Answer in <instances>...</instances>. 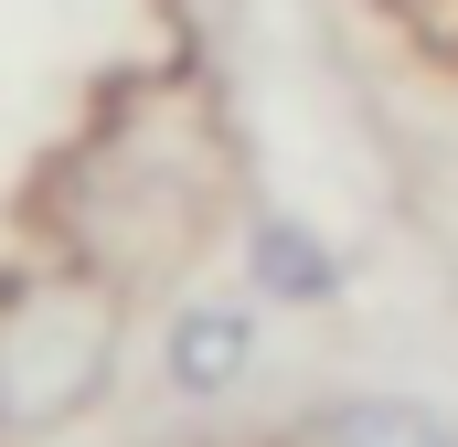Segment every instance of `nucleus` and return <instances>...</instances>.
I'll return each mask as SVG.
<instances>
[{
	"mask_svg": "<svg viewBox=\"0 0 458 447\" xmlns=\"http://www.w3.org/2000/svg\"><path fill=\"white\" fill-rule=\"evenodd\" d=\"M128 299L97 266H11L0 277V437L75 426L117 373Z\"/></svg>",
	"mask_w": 458,
	"mask_h": 447,
	"instance_id": "f257e3e1",
	"label": "nucleus"
},
{
	"mask_svg": "<svg viewBox=\"0 0 458 447\" xmlns=\"http://www.w3.org/2000/svg\"><path fill=\"white\" fill-rule=\"evenodd\" d=\"M160 373H171V394H192V405L234 394V384L256 373V299H192V309H171Z\"/></svg>",
	"mask_w": 458,
	"mask_h": 447,
	"instance_id": "f03ea898",
	"label": "nucleus"
},
{
	"mask_svg": "<svg viewBox=\"0 0 458 447\" xmlns=\"http://www.w3.org/2000/svg\"><path fill=\"white\" fill-rule=\"evenodd\" d=\"M245 299H277V309H320L342 299V256L331 234H310L299 214H245Z\"/></svg>",
	"mask_w": 458,
	"mask_h": 447,
	"instance_id": "7ed1b4c3",
	"label": "nucleus"
},
{
	"mask_svg": "<svg viewBox=\"0 0 458 447\" xmlns=\"http://www.w3.org/2000/svg\"><path fill=\"white\" fill-rule=\"evenodd\" d=\"M320 437L331 447H458V426L416 394H352V405L320 416Z\"/></svg>",
	"mask_w": 458,
	"mask_h": 447,
	"instance_id": "20e7f679",
	"label": "nucleus"
}]
</instances>
